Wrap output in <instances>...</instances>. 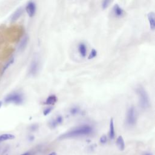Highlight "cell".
I'll return each instance as SVG.
<instances>
[{"mask_svg": "<svg viewBox=\"0 0 155 155\" xmlns=\"http://www.w3.org/2000/svg\"><path fill=\"white\" fill-rule=\"evenodd\" d=\"M93 127L87 124L78 126L68 132H66L59 137V139H65L68 138L79 137L82 136H86L91 134L93 132Z\"/></svg>", "mask_w": 155, "mask_h": 155, "instance_id": "1", "label": "cell"}, {"mask_svg": "<svg viewBox=\"0 0 155 155\" xmlns=\"http://www.w3.org/2000/svg\"><path fill=\"white\" fill-rule=\"evenodd\" d=\"M138 96L139 103L141 108L146 110L150 107V99L147 91L142 86H139L136 90Z\"/></svg>", "mask_w": 155, "mask_h": 155, "instance_id": "2", "label": "cell"}, {"mask_svg": "<svg viewBox=\"0 0 155 155\" xmlns=\"http://www.w3.org/2000/svg\"><path fill=\"white\" fill-rule=\"evenodd\" d=\"M24 101V97L22 94L18 92H14L9 94L5 98V102L7 103H14L21 104Z\"/></svg>", "mask_w": 155, "mask_h": 155, "instance_id": "3", "label": "cell"}, {"mask_svg": "<svg viewBox=\"0 0 155 155\" xmlns=\"http://www.w3.org/2000/svg\"><path fill=\"white\" fill-rule=\"evenodd\" d=\"M126 124L128 126H133L136 123V111L134 107H130L127 112Z\"/></svg>", "mask_w": 155, "mask_h": 155, "instance_id": "4", "label": "cell"}, {"mask_svg": "<svg viewBox=\"0 0 155 155\" xmlns=\"http://www.w3.org/2000/svg\"><path fill=\"white\" fill-rule=\"evenodd\" d=\"M39 69V62L37 58H35L31 62L29 67V74L31 75H35Z\"/></svg>", "mask_w": 155, "mask_h": 155, "instance_id": "5", "label": "cell"}, {"mask_svg": "<svg viewBox=\"0 0 155 155\" xmlns=\"http://www.w3.org/2000/svg\"><path fill=\"white\" fill-rule=\"evenodd\" d=\"M25 10L30 17L33 16L36 13V10L35 3L33 1L28 2L26 5Z\"/></svg>", "mask_w": 155, "mask_h": 155, "instance_id": "6", "label": "cell"}, {"mask_svg": "<svg viewBox=\"0 0 155 155\" xmlns=\"http://www.w3.org/2000/svg\"><path fill=\"white\" fill-rule=\"evenodd\" d=\"M148 21L149 22L150 27L152 30H154L155 28V14L153 12H150L147 15Z\"/></svg>", "mask_w": 155, "mask_h": 155, "instance_id": "7", "label": "cell"}, {"mask_svg": "<svg viewBox=\"0 0 155 155\" xmlns=\"http://www.w3.org/2000/svg\"><path fill=\"white\" fill-rule=\"evenodd\" d=\"M113 11L114 15L117 17H120L122 16L124 14V9L120 7L117 4H114L113 8Z\"/></svg>", "mask_w": 155, "mask_h": 155, "instance_id": "8", "label": "cell"}, {"mask_svg": "<svg viewBox=\"0 0 155 155\" xmlns=\"http://www.w3.org/2000/svg\"><path fill=\"white\" fill-rule=\"evenodd\" d=\"M57 97L54 94H51L47 97L45 101V104L48 105H54L57 102Z\"/></svg>", "mask_w": 155, "mask_h": 155, "instance_id": "9", "label": "cell"}, {"mask_svg": "<svg viewBox=\"0 0 155 155\" xmlns=\"http://www.w3.org/2000/svg\"><path fill=\"white\" fill-rule=\"evenodd\" d=\"M63 121V118L61 116H58L54 119L52 120L51 121H50V126L51 128H54L56 127L58 125L61 124Z\"/></svg>", "mask_w": 155, "mask_h": 155, "instance_id": "10", "label": "cell"}, {"mask_svg": "<svg viewBox=\"0 0 155 155\" xmlns=\"http://www.w3.org/2000/svg\"><path fill=\"white\" fill-rule=\"evenodd\" d=\"M78 51L80 54V55L84 58L87 55V47L84 43H80L78 45Z\"/></svg>", "mask_w": 155, "mask_h": 155, "instance_id": "11", "label": "cell"}, {"mask_svg": "<svg viewBox=\"0 0 155 155\" xmlns=\"http://www.w3.org/2000/svg\"><path fill=\"white\" fill-rule=\"evenodd\" d=\"M116 145L119 150L123 151L125 149V142L122 136H119L116 140Z\"/></svg>", "mask_w": 155, "mask_h": 155, "instance_id": "12", "label": "cell"}, {"mask_svg": "<svg viewBox=\"0 0 155 155\" xmlns=\"http://www.w3.org/2000/svg\"><path fill=\"white\" fill-rule=\"evenodd\" d=\"M23 12V8L22 7H19L18 8L15 12L12 15V17H11V21H15L16 20H17L22 15Z\"/></svg>", "mask_w": 155, "mask_h": 155, "instance_id": "13", "label": "cell"}, {"mask_svg": "<svg viewBox=\"0 0 155 155\" xmlns=\"http://www.w3.org/2000/svg\"><path fill=\"white\" fill-rule=\"evenodd\" d=\"M109 136L111 139H113L115 136V131H114V120L113 119L111 118L110 121V131H109Z\"/></svg>", "mask_w": 155, "mask_h": 155, "instance_id": "14", "label": "cell"}, {"mask_svg": "<svg viewBox=\"0 0 155 155\" xmlns=\"http://www.w3.org/2000/svg\"><path fill=\"white\" fill-rule=\"evenodd\" d=\"M15 137V136L12 134H8V133L3 134L0 135V142L5 140H7L13 139Z\"/></svg>", "mask_w": 155, "mask_h": 155, "instance_id": "15", "label": "cell"}, {"mask_svg": "<svg viewBox=\"0 0 155 155\" xmlns=\"http://www.w3.org/2000/svg\"><path fill=\"white\" fill-rule=\"evenodd\" d=\"M28 38L27 36H24L22 39L21 40V42L19 43V50H23L26 45H27V42H28Z\"/></svg>", "mask_w": 155, "mask_h": 155, "instance_id": "16", "label": "cell"}, {"mask_svg": "<svg viewBox=\"0 0 155 155\" xmlns=\"http://www.w3.org/2000/svg\"><path fill=\"white\" fill-rule=\"evenodd\" d=\"M96 55H97V51L95 49L93 48L91 50V51H90V54L88 56V59H91L95 58L96 56Z\"/></svg>", "mask_w": 155, "mask_h": 155, "instance_id": "17", "label": "cell"}, {"mask_svg": "<svg viewBox=\"0 0 155 155\" xmlns=\"http://www.w3.org/2000/svg\"><path fill=\"white\" fill-rule=\"evenodd\" d=\"M13 61H14V59H13V58H12L10 60H9V61L5 64V65L4 67V68H2V73H3L5 71V70L7 69V68H8V67L13 62Z\"/></svg>", "mask_w": 155, "mask_h": 155, "instance_id": "18", "label": "cell"}, {"mask_svg": "<svg viewBox=\"0 0 155 155\" xmlns=\"http://www.w3.org/2000/svg\"><path fill=\"white\" fill-rule=\"evenodd\" d=\"M70 113L72 115H75V114H78L79 112V108L78 107H72L71 108V110H70Z\"/></svg>", "mask_w": 155, "mask_h": 155, "instance_id": "19", "label": "cell"}, {"mask_svg": "<svg viewBox=\"0 0 155 155\" xmlns=\"http://www.w3.org/2000/svg\"><path fill=\"white\" fill-rule=\"evenodd\" d=\"M53 107H48L47 108H46L44 111H43V114L44 116H47L53 110Z\"/></svg>", "mask_w": 155, "mask_h": 155, "instance_id": "20", "label": "cell"}, {"mask_svg": "<svg viewBox=\"0 0 155 155\" xmlns=\"http://www.w3.org/2000/svg\"><path fill=\"white\" fill-rule=\"evenodd\" d=\"M110 2H111V1H107V0L103 1L102 3V8H103L104 9L106 8L109 5V4H110Z\"/></svg>", "mask_w": 155, "mask_h": 155, "instance_id": "21", "label": "cell"}, {"mask_svg": "<svg viewBox=\"0 0 155 155\" xmlns=\"http://www.w3.org/2000/svg\"><path fill=\"white\" fill-rule=\"evenodd\" d=\"M107 136L105 135L102 136L100 138V142L102 144L105 143L107 142Z\"/></svg>", "mask_w": 155, "mask_h": 155, "instance_id": "22", "label": "cell"}, {"mask_svg": "<svg viewBox=\"0 0 155 155\" xmlns=\"http://www.w3.org/2000/svg\"><path fill=\"white\" fill-rule=\"evenodd\" d=\"M143 155H153V154L151 153H149V152H145L143 154Z\"/></svg>", "mask_w": 155, "mask_h": 155, "instance_id": "23", "label": "cell"}, {"mask_svg": "<svg viewBox=\"0 0 155 155\" xmlns=\"http://www.w3.org/2000/svg\"><path fill=\"white\" fill-rule=\"evenodd\" d=\"M48 155H57V153L56 152H51Z\"/></svg>", "mask_w": 155, "mask_h": 155, "instance_id": "24", "label": "cell"}, {"mask_svg": "<svg viewBox=\"0 0 155 155\" xmlns=\"http://www.w3.org/2000/svg\"><path fill=\"white\" fill-rule=\"evenodd\" d=\"M21 155H30V153L28 152H26V153H24L22 154Z\"/></svg>", "mask_w": 155, "mask_h": 155, "instance_id": "25", "label": "cell"}, {"mask_svg": "<svg viewBox=\"0 0 155 155\" xmlns=\"http://www.w3.org/2000/svg\"><path fill=\"white\" fill-rule=\"evenodd\" d=\"M1 41H2V38H1V35H0V43L1 42Z\"/></svg>", "mask_w": 155, "mask_h": 155, "instance_id": "26", "label": "cell"}, {"mask_svg": "<svg viewBox=\"0 0 155 155\" xmlns=\"http://www.w3.org/2000/svg\"><path fill=\"white\" fill-rule=\"evenodd\" d=\"M1 105H2V102L0 101V107H1Z\"/></svg>", "mask_w": 155, "mask_h": 155, "instance_id": "27", "label": "cell"}, {"mask_svg": "<svg viewBox=\"0 0 155 155\" xmlns=\"http://www.w3.org/2000/svg\"></svg>", "mask_w": 155, "mask_h": 155, "instance_id": "28", "label": "cell"}]
</instances>
